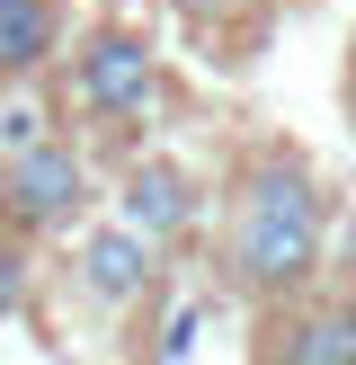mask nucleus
Returning a JSON list of instances; mask_svg holds the SVG:
<instances>
[{"instance_id":"obj_2","label":"nucleus","mask_w":356,"mask_h":365,"mask_svg":"<svg viewBox=\"0 0 356 365\" xmlns=\"http://www.w3.org/2000/svg\"><path fill=\"white\" fill-rule=\"evenodd\" d=\"M63 98L80 107L89 125H125V116H142V107L160 98V53H152V36H134V27H89L80 45H71Z\"/></svg>"},{"instance_id":"obj_1","label":"nucleus","mask_w":356,"mask_h":365,"mask_svg":"<svg viewBox=\"0 0 356 365\" xmlns=\"http://www.w3.org/2000/svg\"><path fill=\"white\" fill-rule=\"evenodd\" d=\"M320 250H330V196L320 178L303 170V152H258L231 187V241H223V267L241 294L276 303V294H303L320 277Z\"/></svg>"},{"instance_id":"obj_8","label":"nucleus","mask_w":356,"mask_h":365,"mask_svg":"<svg viewBox=\"0 0 356 365\" xmlns=\"http://www.w3.org/2000/svg\"><path fill=\"white\" fill-rule=\"evenodd\" d=\"M36 303V259H27V241H0V321H18Z\"/></svg>"},{"instance_id":"obj_4","label":"nucleus","mask_w":356,"mask_h":365,"mask_svg":"<svg viewBox=\"0 0 356 365\" xmlns=\"http://www.w3.org/2000/svg\"><path fill=\"white\" fill-rule=\"evenodd\" d=\"M258 365H356V294L338 303H285L258 321Z\"/></svg>"},{"instance_id":"obj_3","label":"nucleus","mask_w":356,"mask_h":365,"mask_svg":"<svg viewBox=\"0 0 356 365\" xmlns=\"http://www.w3.org/2000/svg\"><path fill=\"white\" fill-rule=\"evenodd\" d=\"M89 214V160L80 143L45 134L27 152H0V223L27 241V232H71Z\"/></svg>"},{"instance_id":"obj_5","label":"nucleus","mask_w":356,"mask_h":365,"mask_svg":"<svg viewBox=\"0 0 356 365\" xmlns=\"http://www.w3.org/2000/svg\"><path fill=\"white\" fill-rule=\"evenodd\" d=\"M116 223H134L142 241H187L196 223H205V187H196V170H178V160H134L116 187Z\"/></svg>"},{"instance_id":"obj_7","label":"nucleus","mask_w":356,"mask_h":365,"mask_svg":"<svg viewBox=\"0 0 356 365\" xmlns=\"http://www.w3.org/2000/svg\"><path fill=\"white\" fill-rule=\"evenodd\" d=\"M63 45V9L53 0H0V81H27Z\"/></svg>"},{"instance_id":"obj_6","label":"nucleus","mask_w":356,"mask_h":365,"mask_svg":"<svg viewBox=\"0 0 356 365\" xmlns=\"http://www.w3.org/2000/svg\"><path fill=\"white\" fill-rule=\"evenodd\" d=\"M152 259H160V250L142 241L134 223H107V232L80 241V285H89L98 303H134L142 285H152Z\"/></svg>"},{"instance_id":"obj_9","label":"nucleus","mask_w":356,"mask_h":365,"mask_svg":"<svg viewBox=\"0 0 356 365\" xmlns=\"http://www.w3.org/2000/svg\"><path fill=\"white\" fill-rule=\"evenodd\" d=\"M45 107H0V152H27V143H45Z\"/></svg>"},{"instance_id":"obj_10","label":"nucleus","mask_w":356,"mask_h":365,"mask_svg":"<svg viewBox=\"0 0 356 365\" xmlns=\"http://www.w3.org/2000/svg\"><path fill=\"white\" fill-rule=\"evenodd\" d=\"M320 259H338V277H347V285H356V223H347V232H338V250H320Z\"/></svg>"}]
</instances>
